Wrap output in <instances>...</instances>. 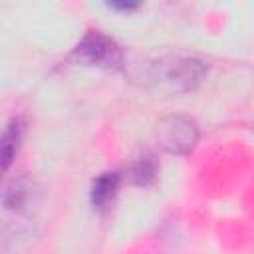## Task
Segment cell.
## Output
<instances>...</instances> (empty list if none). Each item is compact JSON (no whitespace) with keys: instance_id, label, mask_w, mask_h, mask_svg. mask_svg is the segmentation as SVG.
<instances>
[{"instance_id":"obj_1","label":"cell","mask_w":254,"mask_h":254,"mask_svg":"<svg viewBox=\"0 0 254 254\" xmlns=\"http://www.w3.org/2000/svg\"><path fill=\"white\" fill-rule=\"evenodd\" d=\"M208 73V65L198 58L189 56H167L159 58L147 69V81L155 85L159 91L167 93H185L194 89L204 75Z\"/></svg>"},{"instance_id":"obj_2","label":"cell","mask_w":254,"mask_h":254,"mask_svg":"<svg viewBox=\"0 0 254 254\" xmlns=\"http://www.w3.org/2000/svg\"><path fill=\"white\" fill-rule=\"evenodd\" d=\"M71 58L81 65H91L101 69H119L123 65L121 46L99 30L85 32L83 38L73 48Z\"/></svg>"},{"instance_id":"obj_3","label":"cell","mask_w":254,"mask_h":254,"mask_svg":"<svg viewBox=\"0 0 254 254\" xmlns=\"http://www.w3.org/2000/svg\"><path fill=\"white\" fill-rule=\"evenodd\" d=\"M159 145L171 155H187L198 141V125L189 115H167L155 127Z\"/></svg>"},{"instance_id":"obj_4","label":"cell","mask_w":254,"mask_h":254,"mask_svg":"<svg viewBox=\"0 0 254 254\" xmlns=\"http://www.w3.org/2000/svg\"><path fill=\"white\" fill-rule=\"evenodd\" d=\"M22 135H24V123L20 117H12L0 131V175L6 173L14 163Z\"/></svg>"},{"instance_id":"obj_5","label":"cell","mask_w":254,"mask_h":254,"mask_svg":"<svg viewBox=\"0 0 254 254\" xmlns=\"http://www.w3.org/2000/svg\"><path fill=\"white\" fill-rule=\"evenodd\" d=\"M119 183H121L119 173H101L99 177H95L91 183V190H89L91 204L95 208H105L115 198Z\"/></svg>"},{"instance_id":"obj_6","label":"cell","mask_w":254,"mask_h":254,"mask_svg":"<svg viewBox=\"0 0 254 254\" xmlns=\"http://www.w3.org/2000/svg\"><path fill=\"white\" fill-rule=\"evenodd\" d=\"M127 177L133 185H139V187H147L155 181L157 177V159L155 155L151 153H145L143 157H139L127 171Z\"/></svg>"},{"instance_id":"obj_7","label":"cell","mask_w":254,"mask_h":254,"mask_svg":"<svg viewBox=\"0 0 254 254\" xmlns=\"http://www.w3.org/2000/svg\"><path fill=\"white\" fill-rule=\"evenodd\" d=\"M30 196V185L26 179H12L2 190V204L10 210H22Z\"/></svg>"},{"instance_id":"obj_8","label":"cell","mask_w":254,"mask_h":254,"mask_svg":"<svg viewBox=\"0 0 254 254\" xmlns=\"http://www.w3.org/2000/svg\"><path fill=\"white\" fill-rule=\"evenodd\" d=\"M111 8H117V10H135L139 4L135 2H109Z\"/></svg>"}]
</instances>
